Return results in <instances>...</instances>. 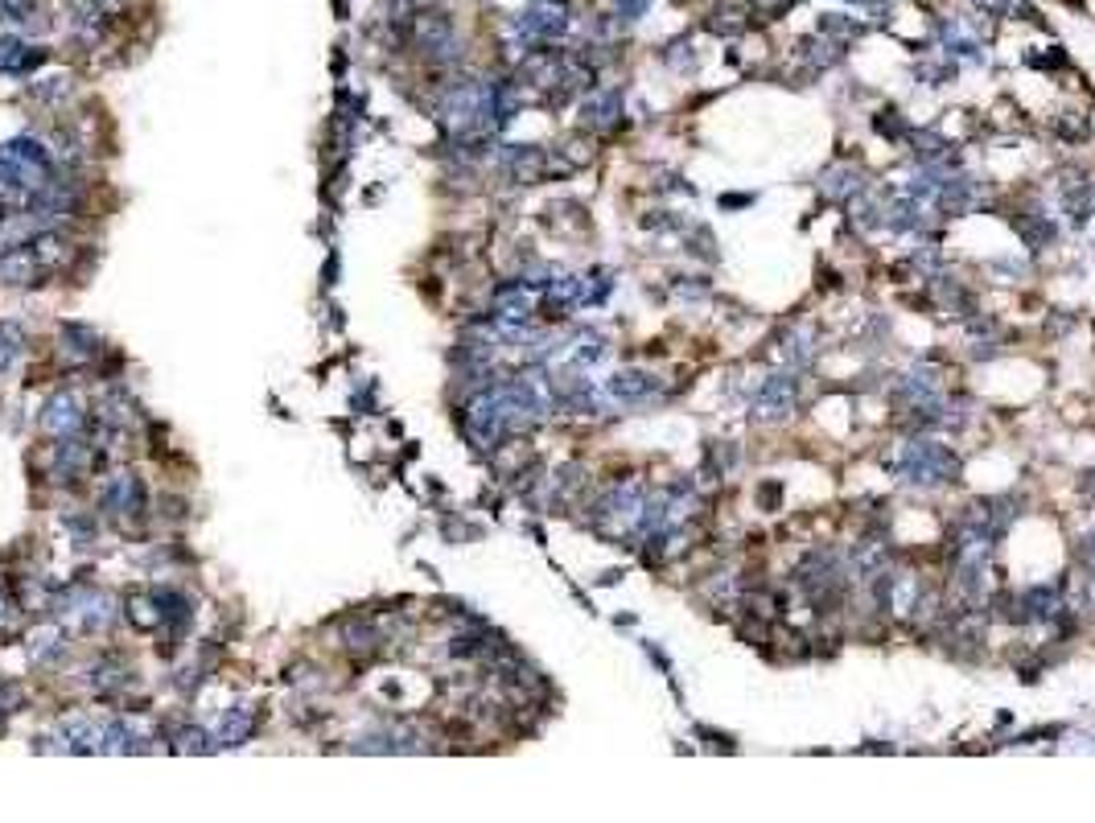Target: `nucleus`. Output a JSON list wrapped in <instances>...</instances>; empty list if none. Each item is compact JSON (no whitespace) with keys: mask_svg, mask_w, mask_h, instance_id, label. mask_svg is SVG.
Masks as SVG:
<instances>
[{"mask_svg":"<svg viewBox=\"0 0 1095 823\" xmlns=\"http://www.w3.org/2000/svg\"><path fill=\"white\" fill-rule=\"evenodd\" d=\"M449 38H453V29H449V21L441 13H420L417 17V41L429 50V55H446Z\"/></svg>","mask_w":1095,"mask_h":823,"instance_id":"f257e3e1","label":"nucleus"},{"mask_svg":"<svg viewBox=\"0 0 1095 823\" xmlns=\"http://www.w3.org/2000/svg\"><path fill=\"white\" fill-rule=\"evenodd\" d=\"M79 404H75V395H55L50 404H46V417H41V424L50 432H75L79 429Z\"/></svg>","mask_w":1095,"mask_h":823,"instance_id":"f03ea898","label":"nucleus"},{"mask_svg":"<svg viewBox=\"0 0 1095 823\" xmlns=\"http://www.w3.org/2000/svg\"><path fill=\"white\" fill-rule=\"evenodd\" d=\"M104 502H108L111 511L136 515L140 511V502H145V494H140V482H136V478H116V482L104 490Z\"/></svg>","mask_w":1095,"mask_h":823,"instance_id":"7ed1b4c3","label":"nucleus"},{"mask_svg":"<svg viewBox=\"0 0 1095 823\" xmlns=\"http://www.w3.org/2000/svg\"><path fill=\"white\" fill-rule=\"evenodd\" d=\"M252 725H256V716H252V708H231L227 716H223V729H218V737L227 745H239L252 733Z\"/></svg>","mask_w":1095,"mask_h":823,"instance_id":"20e7f679","label":"nucleus"},{"mask_svg":"<svg viewBox=\"0 0 1095 823\" xmlns=\"http://www.w3.org/2000/svg\"><path fill=\"white\" fill-rule=\"evenodd\" d=\"M62 342H67V351L75 354V359H91V354L99 351V337H95L91 330H82V325H62Z\"/></svg>","mask_w":1095,"mask_h":823,"instance_id":"39448f33","label":"nucleus"},{"mask_svg":"<svg viewBox=\"0 0 1095 823\" xmlns=\"http://www.w3.org/2000/svg\"><path fill=\"white\" fill-rule=\"evenodd\" d=\"M21 346H26V330H21L17 322L0 325V371H4V366H9L17 354H21Z\"/></svg>","mask_w":1095,"mask_h":823,"instance_id":"423d86ee","label":"nucleus"},{"mask_svg":"<svg viewBox=\"0 0 1095 823\" xmlns=\"http://www.w3.org/2000/svg\"><path fill=\"white\" fill-rule=\"evenodd\" d=\"M58 638H62L58 630H41V635H33V647H29L33 650V659H50V655H58V650H62Z\"/></svg>","mask_w":1095,"mask_h":823,"instance_id":"0eeeda50","label":"nucleus"}]
</instances>
